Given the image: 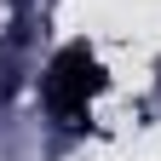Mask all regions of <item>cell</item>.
Listing matches in <instances>:
<instances>
[{
	"label": "cell",
	"mask_w": 161,
	"mask_h": 161,
	"mask_svg": "<svg viewBox=\"0 0 161 161\" xmlns=\"http://www.w3.org/2000/svg\"><path fill=\"white\" fill-rule=\"evenodd\" d=\"M104 92V69H98V58L80 46H64L46 64V109H52V121L64 132H75V127H86V115H92V98Z\"/></svg>",
	"instance_id": "cell-1"
}]
</instances>
